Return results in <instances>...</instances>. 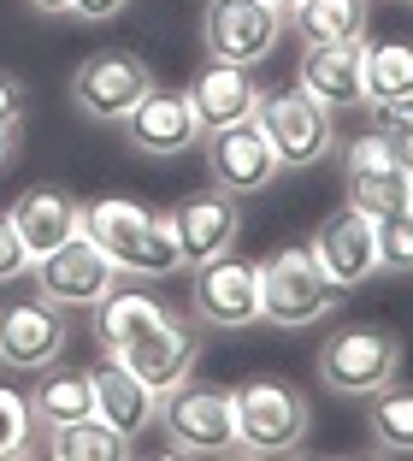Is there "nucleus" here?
Wrapping results in <instances>:
<instances>
[{"label": "nucleus", "instance_id": "nucleus-11", "mask_svg": "<svg viewBox=\"0 0 413 461\" xmlns=\"http://www.w3.org/2000/svg\"><path fill=\"white\" fill-rule=\"evenodd\" d=\"M343 190H348V207H360V213H373V219L408 207L413 177L396 160V142H384L378 131L343 142Z\"/></svg>", "mask_w": 413, "mask_h": 461}, {"label": "nucleus", "instance_id": "nucleus-1", "mask_svg": "<svg viewBox=\"0 0 413 461\" xmlns=\"http://www.w3.org/2000/svg\"><path fill=\"white\" fill-rule=\"evenodd\" d=\"M83 237H89L124 278H172V272H184V255H177L166 219L136 207V202H124V195H101V202L83 207Z\"/></svg>", "mask_w": 413, "mask_h": 461}, {"label": "nucleus", "instance_id": "nucleus-8", "mask_svg": "<svg viewBox=\"0 0 413 461\" xmlns=\"http://www.w3.org/2000/svg\"><path fill=\"white\" fill-rule=\"evenodd\" d=\"M189 313L213 331H242L260 320V267L242 260L237 249L201 260L195 267V290H189Z\"/></svg>", "mask_w": 413, "mask_h": 461}, {"label": "nucleus", "instance_id": "nucleus-35", "mask_svg": "<svg viewBox=\"0 0 413 461\" xmlns=\"http://www.w3.org/2000/svg\"><path fill=\"white\" fill-rule=\"evenodd\" d=\"M24 6H36V13H71V0H24Z\"/></svg>", "mask_w": 413, "mask_h": 461}, {"label": "nucleus", "instance_id": "nucleus-26", "mask_svg": "<svg viewBox=\"0 0 413 461\" xmlns=\"http://www.w3.org/2000/svg\"><path fill=\"white\" fill-rule=\"evenodd\" d=\"M360 77H366V101L413 95V41H366Z\"/></svg>", "mask_w": 413, "mask_h": 461}, {"label": "nucleus", "instance_id": "nucleus-36", "mask_svg": "<svg viewBox=\"0 0 413 461\" xmlns=\"http://www.w3.org/2000/svg\"><path fill=\"white\" fill-rule=\"evenodd\" d=\"M396 160L408 166V177H413V136H401V142H396Z\"/></svg>", "mask_w": 413, "mask_h": 461}, {"label": "nucleus", "instance_id": "nucleus-37", "mask_svg": "<svg viewBox=\"0 0 413 461\" xmlns=\"http://www.w3.org/2000/svg\"><path fill=\"white\" fill-rule=\"evenodd\" d=\"M272 6H278V13H290V6H301V0H272Z\"/></svg>", "mask_w": 413, "mask_h": 461}, {"label": "nucleus", "instance_id": "nucleus-22", "mask_svg": "<svg viewBox=\"0 0 413 461\" xmlns=\"http://www.w3.org/2000/svg\"><path fill=\"white\" fill-rule=\"evenodd\" d=\"M366 24H373V0H301V6L283 13V30L301 48H313V41H366Z\"/></svg>", "mask_w": 413, "mask_h": 461}, {"label": "nucleus", "instance_id": "nucleus-16", "mask_svg": "<svg viewBox=\"0 0 413 461\" xmlns=\"http://www.w3.org/2000/svg\"><path fill=\"white\" fill-rule=\"evenodd\" d=\"M124 142H130L136 154H189L201 142V124H195V107H189V95H177V89H148L142 101H136L130 113L119 119Z\"/></svg>", "mask_w": 413, "mask_h": 461}, {"label": "nucleus", "instance_id": "nucleus-13", "mask_svg": "<svg viewBox=\"0 0 413 461\" xmlns=\"http://www.w3.org/2000/svg\"><path fill=\"white\" fill-rule=\"evenodd\" d=\"M66 308L48 296H24L0 308V361L18 366V373H41L54 366L59 349H66Z\"/></svg>", "mask_w": 413, "mask_h": 461}, {"label": "nucleus", "instance_id": "nucleus-23", "mask_svg": "<svg viewBox=\"0 0 413 461\" xmlns=\"http://www.w3.org/2000/svg\"><path fill=\"white\" fill-rule=\"evenodd\" d=\"M172 320V308H166L160 296H148V290H112L101 308H94V338H101V349L119 355L130 349L136 338H148L154 326H166Z\"/></svg>", "mask_w": 413, "mask_h": 461}, {"label": "nucleus", "instance_id": "nucleus-6", "mask_svg": "<svg viewBox=\"0 0 413 461\" xmlns=\"http://www.w3.org/2000/svg\"><path fill=\"white\" fill-rule=\"evenodd\" d=\"M30 278H36V296L59 302V308H101V302L119 290L124 272L77 230V237H66L59 249L30 260Z\"/></svg>", "mask_w": 413, "mask_h": 461}, {"label": "nucleus", "instance_id": "nucleus-2", "mask_svg": "<svg viewBox=\"0 0 413 461\" xmlns=\"http://www.w3.org/2000/svg\"><path fill=\"white\" fill-rule=\"evenodd\" d=\"M337 302H343V290L319 272L307 243L272 249L260 260V320H272L283 331H301V326H319Z\"/></svg>", "mask_w": 413, "mask_h": 461}, {"label": "nucleus", "instance_id": "nucleus-12", "mask_svg": "<svg viewBox=\"0 0 413 461\" xmlns=\"http://www.w3.org/2000/svg\"><path fill=\"white\" fill-rule=\"evenodd\" d=\"M278 172H283V160L272 154L266 131H260L254 119L225 124V131H207V177H213V190H225V195L242 202V195L272 190Z\"/></svg>", "mask_w": 413, "mask_h": 461}, {"label": "nucleus", "instance_id": "nucleus-9", "mask_svg": "<svg viewBox=\"0 0 413 461\" xmlns=\"http://www.w3.org/2000/svg\"><path fill=\"white\" fill-rule=\"evenodd\" d=\"M148 89H154V71H148V59L130 54V48L89 54L77 71H71V101H77L89 119H101V124H119Z\"/></svg>", "mask_w": 413, "mask_h": 461}, {"label": "nucleus", "instance_id": "nucleus-24", "mask_svg": "<svg viewBox=\"0 0 413 461\" xmlns=\"http://www.w3.org/2000/svg\"><path fill=\"white\" fill-rule=\"evenodd\" d=\"M30 414H36V432H54V426L94 414V379L89 373H48L30 396Z\"/></svg>", "mask_w": 413, "mask_h": 461}, {"label": "nucleus", "instance_id": "nucleus-38", "mask_svg": "<svg viewBox=\"0 0 413 461\" xmlns=\"http://www.w3.org/2000/svg\"><path fill=\"white\" fill-rule=\"evenodd\" d=\"M408 213H413V195H408Z\"/></svg>", "mask_w": 413, "mask_h": 461}, {"label": "nucleus", "instance_id": "nucleus-14", "mask_svg": "<svg viewBox=\"0 0 413 461\" xmlns=\"http://www.w3.org/2000/svg\"><path fill=\"white\" fill-rule=\"evenodd\" d=\"M160 219H166V230H172L184 267H201V260L225 255V249H237V237H242V202L225 195V190L184 195V202H177L172 213H160Z\"/></svg>", "mask_w": 413, "mask_h": 461}, {"label": "nucleus", "instance_id": "nucleus-29", "mask_svg": "<svg viewBox=\"0 0 413 461\" xmlns=\"http://www.w3.org/2000/svg\"><path fill=\"white\" fill-rule=\"evenodd\" d=\"M36 444V414H30V396H18L13 384H0V461L24 456Z\"/></svg>", "mask_w": 413, "mask_h": 461}, {"label": "nucleus", "instance_id": "nucleus-4", "mask_svg": "<svg viewBox=\"0 0 413 461\" xmlns=\"http://www.w3.org/2000/svg\"><path fill=\"white\" fill-rule=\"evenodd\" d=\"M154 426L172 438L177 456H237V408H230V391H213V384L177 379L172 391H160Z\"/></svg>", "mask_w": 413, "mask_h": 461}, {"label": "nucleus", "instance_id": "nucleus-21", "mask_svg": "<svg viewBox=\"0 0 413 461\" xmlns=\"http://www.w3.org/2000/svg\"><path fill=\"white\" fill-rule=\"evenodd\" d=\"M13 225H18V237H24L30 260H36V255H48V249H59L66 237H77L83 207L71 202V190H59V184H36V190H24L13 202Z\"/></svg>", "mask_w": 413, "mask_h": 461}, {"label": "nucleus", "instance_id": "nucleus-31", "mask_svg": "<svg viewBox=\"0 0 413 461\" xmlns=\"http://www.w3.org/2000/svg\"><path fill=\"white\" fill-rule=\"evenodd\" d=\"M24 272H30V249H24V237H18L13 213H0V285H13Z\"/></svg>", "mask_w": 413, "mask_h": 461}, {"label": "nucleus", "instance_id": "nucleus-10", "mask_svg": "<svg viewBox=\"0 0 413 461\" xmlns=\"http://www.w3.org/2000/svg\"><path fill=\"white\" fill-rule=\"evenodd\" d=\"M201 41L213 59L230 66H260L283 41V13L272 0H213L207 18H201Z\"/></svg>", "mask_w": 413, "mask_h": 461}, {"label": "nucleus", "instance_id": "nucleus-25", "mask_svg": "<svg viewBox=\"0 0 413 461\" xmlns=\"http://www.w3.org/2000/svg\"><path fill=\"white\" fill-rule=\"evenodd\" d=\"M366 432H373V449H384V456H413V384L373 391Z\"/></svg>", "mask_w": 413, "mask_h": 461}, {"label": "nucleus", "instance_id": "nucleus-19", "mask_svg": "<svg viewBox=\"0 0 413 461\" xmlns=\"http://www.w3.org/2000/svg\"><path fill=\"white\" fill-rule=\"evenodd\" d=\"M189 107H195V124L201 136L207 131H225V124H242L254 119V107H260V83H254V66H230V59H213L207 71H195V83L184 89Z\"/></svg>", "mask_w": 413, "mask_h": 461}, {"label": "nucleus", "instance_id": "nucleus-3", "mask_svg": "<svg viewBox=\"0 0 413 461\" xmlns=\"http://www.w3.org/2000/svg\"><path fill=\"white\" fill-rule=\"evenodd\" d=\"M230 408H237V449L242 456H295L307 444V426H313L307 396L283 379L237 384Z\"/></svg>", "mask_w": 413, "mask_h": 461}, {"label": "nucleus", "instance_id": "nucleus-33", "mask_svg": "<svg viewBox=\"0 0 413 461\" xmlns=\"http://www.w3.org/2000/svg\"><path fill=\"white\" fill-rule=\"evenodd\" d=\"M130 0H71V18H83V24H101V18H119Z\"/></svg>", "mask_w": 413, "mask_h": 461}, {"label": "nucleus", "instance_id": "nucleus-18", "mask_svg": "<svg viewBox=\"0 0 413 461\" xmlns=\"http://www.w3.org/2000/svg\"><path fill=\"white\" fill-rule=\"evenodd\" d=\"M195 355H201V331H195V320L172 313L166 326H154L148 338H136L130 349H119L112 361H124L136 379L154 384V391H172L177 379H189V373H195Z\"/></svg>", "mask_w": 413, "mask_h": 461}, {"label": "nucleus", "instance_id": "nucleus-15", "mask_svg": "<svg viewBox=\"0 0 413 461\" xmlns=\"http://www.w3.org/2000/svg\"><path fill=\"white\" fill-rule=\"evenodd\" d=\"M313 260L319 272L331 278L337 290H360L378 278V243H373V213H360V207H337L319 230H313Z\"/></svg>", "mask_w": 413, "mask_h": 461}, {"label": "nucleus", "instance_id": "nucleus-30", "mask_svg": "<svg viewBox=\"0 0 413 461\" xmlns=\"http://www.w3.org/2000/svg\"><path fill=\"white\" fill-rule=\"evenodd\" d=\"M366 113H373V131L384 136V142H401V136H413V95L366 101Z\"/></svg>", "mask_w": 413, "mask_h": 461}, {"label": "nucleus", "instance_id": "nucleus-20", "mask_svg": "<svg viewBox=\"0 0 413 461\" xmlns=\"http://www.w3.org/2000/svg\"><path fill=\"white\" fill-rule=\"evenodd\" d=\"M89 379H94V414H101V420H107L119 438H130V444H136L148 426L160 420V391H154V384H142L124 361H112V355H107Z\"/></svg>", "mask_w": 413, "mask_h": 461}, {"label": "nucleus", "instance_id": "nucleus-27", "mask_svg": "<svg viewBox=\"0 0 413 461\" xmlns=\"http://www.w3.org/2000/svg\"><path fill=\"white\" fill-rule=\"evenodd\" d=\"M48 449H54L59 461H119V456H130V438H119L101 414H83V420H71V426H54V432H48Z\"/></svg>", "mask_w": 413, "mask_h": 461}, {"label": "nucleus", "instance_id": "nucleus-5", "mask_svg": "<svg viewBox=\"0 0 413 461\" xmlns=\"http://www.w3.org/2000/svg\"><path fill=\"white\" fill-rule=\"evenodd\" d=\"M319 384L337 396H373L396 379L401 366V338L390 326H348L319 343Z\"/></svg>", "mask_w": 413, "mask_h": 461}, {"label": "nucleus", "instance_id": "nucleus-28", "mask_svg": "<svg viewBox=\"0 0 413 461\" xmlns=\"http://www.w3.org/2000/svg\"><path fill=\"white\" fill-rule=\"evenodd\" d=\"M373 243H378V272H413V213L408 207L373 219Z\"/></svg>", "mask_w": 413, "mask_h": 461}, {"label": "nucleus", "instance_id": "nucleus-7", "mask_svg": "<svg viewBox=\"0 0 413 461\" xmlns=\"http://www.w3.org/2000/svg\"><path fill=\"white\" fill-rule=\"evenodd\" d=\"M254 124L266 131L272 154H278L283 166H319L325 154L337 149V124H331V113H325L319 101L307 95V89H272V95H260V107H254Z\"/></svg>", "mask_w": 413, "mask_h": 461}, {"label": "nucleus", "instance_id": "nucleus-34", "mask_svg": "<svg viewBox=\"0 0 413 461\" xmlns=\"http://www.w3.org/2000/svg\"><path fill=\"white\" fill-rule=\"evenodd\" d=\"M18 154V124H0V166Z\"/></svg>", "mask_w": 413, "mask_h": 461}, {"label": "nucleus", "instance_id": "nucleus-17", "mask_svg": "<svg viewBox=\"0 0 413 461\" xmlns=\"http://www.w3.org/2000/svg\"><path fill=\"white\" fill-rule=\"evenodd\" d=\"M360 54L366 41H313L301 48V66H295V89L319 101L325 113L343 107H366V77H360Z\"/></svg>", "mask_w": 413, "mask_h": 461}, {"label": "nucleus", "instance_id": "nucleus-32", "mask_svg": "<svg viewBox=\"0 0 413 461\" xmlns=\"http://www.w3.org/2000/svg\"><path fill=\"white\" fill-rule=\"evenodd\" d=\"M18 119H24V83L0 71V124H18Z\"/></svg>", "mask_w": 413, "mask_h": 461}]
</instances>
